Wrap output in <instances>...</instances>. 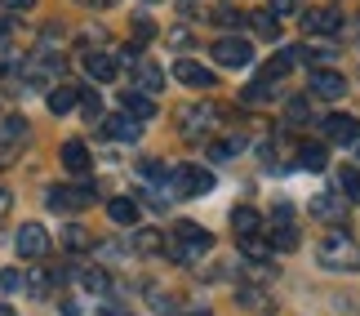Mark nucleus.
<instances>
[{
  "label": "nucleus",
  "mask_w": 360,
  "mask_h": 316,
  "mask_svg": "<svg viewBox=\"0 0 360 316\" xmlns=\"http://www.w3.org/2000/svg\"><path fill=\"white\" fill-rule=\"evenodd\" d=\"M316 258H321L329 272H360V245L347 232H329L321 241V250H316Z\"/></svg>",
  "instance_id": "1"
},
{
  "label": "nucleus",
  "mask_w": 360,
  "mask_h": 316,
  "mask_svg": "<svg viewBox=\"0 0 360 316\" xmlns=\"http://www.w3.org/2000/svg\"><path fill=\"white\" fill-rule=\"evenodd\" d=\"M169 250H174V258H183V263H196L200 254H210L214 250V236L205 232L200 223H174V241H169Z\"/></svg>",
  "instance_id": "2"
},
{
  "label": "nucleus",
  "mask_w": 360,
  "mask_h": 316,
  "mask_svg": "<svg viewBox=\"0 0 360 316\" xmlns=\"http://www.w3.org/2000/svg\"><path fill=\"white\" fill-rule=\"evenodd\" d=\"M169 187H174V196H210L214 174L200 170V165H178V170H169Z\"/></svg>",
  "instance_id": "3"
},
{
  "label": "nucleus",
  "mask_w": 360,
  "mask_h": 316,
  "mask_svg": "<svg viewBox=\"0 0 360 316\" xmlns=\"http://www.w3.org/2000/svg\"><path fill=\"white\" fill-rule=\"evenodd\" d=\"M45 205L58 214H72V210H85L94 205V183H80V187H49L45 191Z\"/></svg>",
  "instance_id": "4"
},
{
  "label": "nucleus",
  "mask_w": 360,
  "mask_h": 316,
  "mask_svg": "<svg viewBox=\"0 0 360 316\" xmlns=\"http://www.w3.org/2000/svg\"><path fill=\"white\" fill-rule=\"evenodd\" d=\"M210 53H214L218 67H249V63H254V49H249L245 36H218Z\"/></svg>",
  "instance_id": "5"
},
{
  "label": "nucleus",
  "mask_w": 360,
  "mask_h": 316,
  "mask_svg": "<svg viewBox=\"0 0 360 316\" xmlns=\"http://www.w3.org/2000/svg\"><path fill=\"white\" fill-rule=\"evenodd\" d=\"M13 250H18V258H45L49 254V232L40 223H22L18 236H13Z\"/></svg>",
  "instance_id": "6"
},
{
  "label": "nucleus",
  "mask_w": 360,
  "mask_h": 316,
  "mask_svg": "<svg viewBox=\"0 0 360 316\" xmlns=\"http://www.w3.org/2000/svg\"><path fill=\"white\" fill-rule=\"evenodd\" d=\"M307 85H311V94L316 99H342V94H347V76L342 72H334V67H316V72L307 76Z\"/></svg>",
  "instance_id": "7"
},
{
  "label": "nucleus",
  "mask_w": 360,
  "mask_h": 316,
  "mask_svg": "<svg viewBox=\"0 0 360 316\" xmlns=\"http://www.w3.org/2000/svg\"><path fill=\"white\" fill-rule=\"evenodd\" d=\"M321 129H325V139L334 143V147H347V143L360 139V120H356V116H342V112L325 116V120H321Z\"/></svg>",
  "instance_id": "8"
},
{
  "label": "nucleus",
  "mask_w": 360,
  "mask_h": 316,
  "mask_svg": "<svg viewBox=\"0 0 360 316\" xmlns=\"http://www.w3.org/2000/svg\"><path fill=\"white\" fill-rule=\"evenodd\" d=\"M302 27H307V36H334L338 27H342V13L334 5H325V9H307L302 13Z\"/></svg>",
  "instance_id": "9"
},
{
  "label": "nucleus",
  "mask_w": 360,
  "mask_h": 316,
  "mask_svg": "<svg viewBox=\"0 0 360 316\" xmlns=\"http://www.w3.org/2000/svg\"><path fill=\"white\" fill-rule=\"evenodd\" d=\"M174 80H183V85H191V89H214L218 85V76L210 72V67H200V63H191V58H178L174 63Z\"/></svg>",
  "instance_id": "10"
},
{
  "label": "nucleus",
  "mask_w": 360,
  "mask_h": 316,
  "mask_svg": "<svg viewBox=\"0 0 360 316\" xmlns=\"http://www.w3.org/2000/svg\"><path fill=\"white\" fill-rule=\"evenodd\" d=\"M120 112L129 116V120H156V103H151V94H138V89H124L120 94Z\"/></svg>",
  "instance_id": "11"
},
{
  "label": "nucleus",
  "mask_w": 360,
  "mask_h": 316,
  "mask_svg": "<svg viewBox=\"0 0 360 316\" xmlns=\"http://www.w3.org/2000/svg\"><path fill=\"white\" fill-rule=\"evenodd\" d=\"M214 116H218V107H210V103H205V107H187V112H183V134H187V139L210 134L214 129Z\"/></svg>",
  "instance_id": "12"
},
{
  "label": "nucleus",
  "mask_w": 360,
  "mask_h": 316,
  "mask_svg": "<svg viewBox=\"0 0 360 316\" xmlns=\"http://www.w3.org/2000/svg\"><path fill=\"white\" fill-rule=\"evenodd\" d=\"M103 129H107V139H116V143H138V139H143V125H138V120H129L124 112L103 116Z\"/></svg>",
  "instance_id": "13"
},
{
  "label": "nucleus",
  "mask_w": 360,
  "mask_h": 316,
  "mask_svg": "<svg viewBox=\"0 0 360 316\" xmlns=\"http://www.w3.org/2000/svg\"><path fill=\"white\" fill-rule=\"evenodd\" d=\"M85 72L98 80V85H112L116 80V72H120V63L112 58V53H103V49H94V53H85Z\"/></svg>",
  "instance_id": "14"
},
{
  "label": "nucleus",
  "mask_w": 360,
  "mask_h": 316,
  "mask_svg": "<svg viewBox=\"0 0 360 316\" xmlns=\"http://www.w3.org/2000/svg\"><path fill=\"white\" fill-rule=\"evenodd\" d=\"M63 165H67V174H89L94 170V156H89V147L80 143V139H67L63 143Z\"/></svg>",
  "instance_id": "15"
},
{
  "label": "nucleus",
  "mask_w": 360,
  "mask_h": 316,
  "mask_svg": "<svg viewBox=\"0 0 360 316\" xmlns=\"http://www.w3.org/2000/svg\"><path fill=\"white\" fill-rule=\"evenodd\" d=\"M107 218H112L116 227H138L143 210H138V201H134V196H116V201H107Z\"/></svg>",
  "instance_id": "16"
},
{
  "label": "nucleus",
  "mask_w": 360,
  "mask_h": 316,
  "mask_svg": "<svg viewBox=\"0 0 360 316\" xmlns=\"http://www.w3.org/2000/svg\"><path fill=\"white\" fill-rule=\"evenodd\" d=\"M342 205H347V201H342L338 191H321V196L307 205V214L321 218V223H334V218H342Z\"/></svg>",
  "instance_id": "17"
},
{
  "label": "nucleus",
  "mask_w": 360,
  "mask_h": 316,
  "mask_svg": "<svg viewBox=\"0 0 360 316\" xmlns=\"http://www.w3.org/2000/svg\"><path fill=\"white\" fill-rule=\"evenodd\" d=\"M294 67H298V49H281V53H276V58L267 63V67H262V80H271V85H276V80H285L289 72H294Z\"/></svg>",
  "instance_id": "18"
},
{
  "label": "nucleus",
  "mask_w": 360,
  "mask_h": 316,
  "mask_svg": "<svg viewBox=\"0 0 360 316\" xmlns=\"http://www.w3.org/2000/svg\"><path fill=\"white\" fill-rule=\"evenodd\" d=\"M231 227H236V236H258L262 214L254 210V205H236V210H231Z\"/></svg>",
  "instance_id": "19"
},
{
  "label": "nucleus",
  "mask_w": 360,
  "mask_h": 316,
  "mask_svg": "<svg viewBox=\"0 0 360 316\" xmlns=\"http://www.w3.org/2000/svg\"><path fill=\"white\" fill-rule=\"evenodd\" d=\"M22 290L32 294V298H49V290H53V272L36 263V267H32V272L22 277Z\"/></svg>",
  "instance_id": "20"
},
{
  "label": "nucleus",
  "mask_w": 360,
  "mask_h": 316,
  "mask_svg": "<svg viewBox=\"0 0 360 316\" xmlns=\"http://www.w3.org/2000/svg\"><path fill=\"white\" fill-rule=\"evenodd\" d=\"M298 165H302V170H311V174H321L325 165H329V147L325 143H302L298 147Z\"/></svg>",
  "instance_id": "21"
},
{
  "label": "nucleus",
  "mask_w": 360,
  "mask_h": 316,
  "mask_svg": "<svg viewBox=\"0 0 360 316\" xmlns=\"http://www.w3.org/2000/svg\"><path fill=\"white\" fill-rule=\"evenodd\" d=\"M245 23L254 27V32H258L262 40H281V18H271L267 9H254V13H245Z\"/></svg>",
  "instance_id": "22"
},
{
  "label": "nucleus",
  "mask_w": 360,
  "mask_h": 316,
  "mask_svg": "<svg viewBox=\"0 0 360 316\" xmlns=\"http://www.w3.org/2000/svg\"><path fill=\"white\" fill-rule=\"evenodd\" d=\"M338 196L347 205H360V170L356 165H342L338 170Z\"/></svg>",
  "instance_id": "23"
},
{
  "label": "nucleus",
  "mask_w": 360,
  "mask_h": 316,
  "mask_svg": "<svg viewBox=\"0 0 360 316\" xmlns=\"http://www.w3.org/2000/svg\"><path fill=\"white\" fill-rule=\"evenodd\" d=\"M138 67V85H143V94H156V89H165V72L156 63H147V58H138L134 63Z\"/></svg>",
  "instance_id": "24"
},
{
  "label": "nucleus",
  "mask_w": 360,
  "mask_h": 316,
  "mask_svg": "<svg viewBox=\"0 0 360 316\" xmlns=\"http://www.w3.org/2000/svg\"><path fill=\"white\" fill-rule=\"evenodd\" d=\"M76 94H80V85H58V89H49V112L53 116H63V112H72V107H76Z\"/></svg>",
  "instance_id": "25"
},
{
  "label": "nucleus",
  "mask_w": 360,
  "mask_h": 316,
  "mask_svg": "<svg viewBox=\"0 0 360 316\" xmlns=\"http://www.w3.org/2000/svg\"><path fill=\"white\" fill-rule=\"evenodd\" d=\"M134 250L138 254H156V250H165V236H160L156 227H138L134 232Z\"/></svg>",
  "instance_id": "26"
},
{
  "label": "nucleus",
  "mask_w": 360,
  "mask_h": 316,
  "mask_svg": "<svg viewBox=\"0 0 360 316\" xmlns=\"http://www.w3.org/2000/svg\"><path fill=\"white\" fill-rule=\"evenodd\" d=\"M240 254H245V263H267V258H271V245L258 241V236H240Z\"/></svg>",
  "instance_id": "27"
},
{
  "label": "nucleus",
  "mask_w": 360,
  "mask_h": 316,
  "mask_svg": "<svg viewBox=\"0 0 360 316\" xmlns=\"http://www.w3.org/2000/svg\"><path fill=\"white\" fill-rule=\"evenodd\" d=\"M267 245H276V250H298V232H294V223H289V218H281Z\"/></svg>",
  "instance_id": "28"
},
{
  "label": "nucleus",
  "mask_w": 360,
  "mask_h": 316,
  "mask_svg": "<svg viewBox=\"0 0 360 316\" xmlns=\"http://www.w3.org/2000/svg\"><path fill=\"white\" fill-rule=\"evenodd\" d=\"M76 103H80V112H85L89 120H103V99H98V89H80Z\"/></svg>",
  "instance_id": "29"
},
{
  "label": "nucleus",
  "mask_w": 360,
  "mask_h": 316,
  "mask_svg": "<svg viewBox=\"0 0 360 316\" xmlns=\"http://www.w3.org/2000/svg\"><path fill=\"white\" fill-rule=\"evenodd\" d=\"M80 285H85L89 294H107V285H112V281H107L103 267H85V272H80Z\"/></svg>",
  "instance_id": "30"
},
{
  "label": "nucleus",
  "mask_w": 360,
  "mask_h": 316,
  "mask_svg": "<svg viewBox=\"0 0 360 316\" xmlns=\"http://www.w3.org/2000/svg\"><path fill=\"white\" fill-rule=\"evenodd\" d=\"M0 139H5V143L27 139V120L22 116H5V120H0Z\"/></svg>",
  "instance_id": "31"
},
{
  "label": "nucleus",
  "mask_w": 360,
  "mask_h": 316,
  "mask_svg": "<svg viewBox=\"0 0 360 316\" xmlns=\"http://www.w3.org/2000/svg\"><path fill=\"white\" fill-rule=\"evenodd\" d=\"M271 89H276L271 80H262V76H254V85H249V89L240 94V99H245V103H262V99H271Z\"/></svg>",
  "instance_id": "32"
},
{
  "label": "nucleus",
  "mask_w": 360,
  "mask_h": 316,
  "mask_svg": "<svg viewBox=\"0 0 360 316\" xmlns=\"http://www.w3.org/2000/svg\"><path fill=\"white\" fill-rule=\"evenodd\" d=\"M63 245H67V250H89V232L72 223V227L63 232Z\"/></svg>",
  "instance_id": "33"
},
{
  "label": "nucleus",
  "mask_w": 360,
  "mask_h": 316,
  "mask_svg": "<svg viewBox=\"0 0 360 316\" xmlns=\"http://www.w3.org/2000/svg\"><path fill=\"white\" fill-rule=\"evenodd\" d=\"M236 152H240V139H218V143L210 147L214 160H227V156H236Z\"/></svg>",
  "instance_id": "34"
},
{
  "label": "nucleus",
  "mask_w": 360,
  "mask_h": 316,
  "mask_svg": "<svg viewBox=\"0 0 360 316\" xmlns=\"http://www.w3.org/2000/svg\"><path fill=\"white\" fill-rule=\"evenodd\" d=\"M236 298H240L245 308H254V312H262V308H267V303H262V290H254V285H240V290H236Z\"/></svg>",
  "instance_id": "35"
},
{
  "label": "nucleus",
  "mask_w": 360,
  "mask_h": 316,
  "mask_svg": "<svg viewBox=\"0 0 360 316\" xmlns=\"http://www.w3.org/2000/svg\"><path fill=\"white\" fill-rule=\"evenodd\" d=\"M13 290H22V272L5 267V272H0V294H13Z\"/></svg>",
  "instance_id": "36"
},
{
  "label": "nucleus",
  "mask_w": 360,
  "mask_h": 316,
  "mask_svg": "<svg viewBox=\"0 0 360 316\" xmlns=\"http://www.w3.org/2000/svg\"><path fill=\"white\" fill-rule=\"evenodd\" d=\"M267 13L271 18H289V13H302V9H298V0H271Z\"/></svg>",
  "instance_id": "37"
},
{
  "label": "nucleus",
  "mask_w": 360,
  "mask_h": 316,
  "mask_svg": "<svg viewBox=\"0 0 360 316\" xmlns=\"http://www.w3.org/2000/svg\"><path fill=\"white\" fill-rule=\"evenodd\" d=\"M143 174H147V178H156L160 187H169V170H165L160 160H143Z\"/></svg>",
  "instance_id": "38"
},
{
  "label": "nucleus",
  "mask_w": 360,
  "mask_h": 316,
  "mask_svg": "<svg viewBox=\"0 0 360 316\" xmlns=\"http://www.w3.org/2000/svg\"><path fill=\"white\" fill-rule=\"evenodd\" d=\"M214 23H218V27H240V23H245V13H231V9H214Z\"/></svg>",
  "instance_id": "39"
},
{
  "label": "nucleus",
  "mask_w": 360,
  "mask_h": 316,
  "mask_svg": "<svg viewBox=\"0 0 360 316\" xmlns=\"http://www.w3.org/2000/svg\"><path fill=\"white\" fill-rule=\"evenodd\" d=\"M169 45H178V49H187V45H191V36L183 32V27H178V32H169Z\"/></svg>",
  "instance_id": "40"
},
{
  "label": "nucleus",
  "mask_w": 360,
  "mask_h": 316,
  "mask_svg": "<svg viewBox=\"0 0 360 316\" xmlns=\"http://www.w3.org/2000/svg\"><path fill=\"white\" fill-rule=\"evenodd\" d=\"M98 316H134V312H129V308H120V303H103Z\"/></svg>",
  "instance_id": "41"
},
{
  "label": "nucleus",
  "mask_w": 360,
  "mask_h": 316,
  "mask_svg": "<svg viewBox=\"0 0 360 316\" xmlns=\"http://www.w3.org/2000/svg\"><path fill=\"white\" fill-rule=\"evenodd\" d=\"M9 36H13V18H0V45H5Z\"/></svg>",
  "instance_id": "42"
},
{
  "label": "nucleus",
  "mask_w": 360,
  "mask_h": 316,
  "mask_svg": "<svg viewBox=\"0 0 360 316\" xmlns=\"http://www.w3.org/2000/svg\"><path fill=\"white\" fill-rule=\"evenodd\" d=\"M5 5H9L13 13H22V9H32V5H36V0H5Z\"/></svg>",
  "instance_id": "43"
},
{
  "label": "nucleus",
  "mask_w": 360,
  "mask_h": 316,
  "mask_svg": "<svg viewBox=\"0 0 360 316\" xmlns=\"http://www.w3.org/2000/svg\"><path fill=\"white\" fill-rule=\"evenodd\" d=\"M80 5H89V9H112L116 0H80Z\"/></svg>",
  "instance_id": "44"
},
{
  "label": "nucleus",
  "mask_w": 360,
  "mask_h": 316,
  "mask_svg": "<svg viewBox=\"0 0 360 316\" xmlns=\"http://www.w3.org/2000/svg\"><path fill=\"white\" fill-rule=\"evenodd\" d=\"M9 205H13V196H9V191H0V218L9 214Z\"/></svg>",
  "instance_id": "45"
},
{
  "label": "nucleus",
  "mask_w": 360,
  "mask_h": 316,
  "mask_svg": "<svg viewBox=\"0 0 360 316\" xmlns=\"http://www.w3.org/2000/svg\"><path fill=\"white\" fill-rule=\"evenodd\" d=\"M0 316H18V312H13V308H9V303H0Z\"/></svg>",
  "instance_id": "46"
},
{
  "label": "nucleus",
  "mask_w": 360,
  "mask_h": 316,
  "mask_svg": "<svg viewBox=\"0 0 360 316\" xmlns=\"http://www.w3.org/2000/svg\"><path fill=\"white\" fill-rule=\"evenodd\" d=\"M187 316H210V312H205V308H200V312H187Z\"/></svg>",
  "instance_id": "47"
}]
</instances>
